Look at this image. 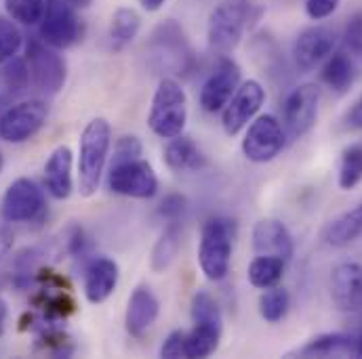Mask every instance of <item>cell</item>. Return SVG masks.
<instances>
[{"label":"cell","instance_id":"1","mask_svg":"<svg viewBox=\"0 0 362 359\" xmlns=\"http://www.w3.org/2000/svg\"><path fill=\"white\" fill-rule=\"evenodd\" d=\"M257 17L259 8H255L251 0H221L209 15V47L221 55L232 53L240 44L247 28H251Z\"/></svg>","mask_w":362,"mask_h":359},{"label":"cell","instance_id":"2","mask_svg":"<svg viewBox=\"0 0 362 359\" xmlns=\"http://www.w3.org/2000/svg\"><path fill=\"white\" fill-rule=\"evenodd\" d=\"M148 57L154 70L163 74L185 76L194 70V51L175 19H167L154 28L148 40Z\"/></svg>","mask_w":362,"mask_h":359},{"label":"cell","instance_id":"3","mask_svg":"<svg viewBox=\"0 0 362 359\" xmlns=\"http://www.w3.org/2000/svg\"><path fill=\"white\" fill-rule=\"evenodd\" d=\"M236 240V223L226 217H213L202 225L198 263L206 279L221 281L230 273Z\"/></svg>","mask_w":362,"mask_h":359},{"label":"cell","instance_id":"4","mask_svg":"<svg viewBox=\"0 0 362 359\" xmlns=\"http://www.w3.org/2000/svg\"><path fill=\"white\" fill-rule=\"evenodd\" d=\"M112 147V126L105 118H93L81 135L78 147V185L85 197L99 189L103 169Z\"/></svg>","mask_w":362,"mask_h":359},{"label":"cell","instance_id":"5","mask_svg":"<svg viewBox=\"0 0 362 359\" xmlns=\"http://www.w3.org/2000/svg\"><path fill=\"white\" fill-rule=\"evenodd\" d=\"M150 130L160 139H173L183 135L187 124V95L175 78L165 76L152 97L148 114Z\"/></svg>","mask_w":362,"mask_h":359},{"label":"cell","instance_id":"6","mask_svg":"<svg viewBox=\"0 0 362 359\" xmlns=\"http://www.w3.org/2000/svg\"><path fill=\"white\" fill-rule=\"evenodd\" d=\"M25 61L34 89L45 95H57L64 89L68 80V66L57 49L34 38L25 44Z\"/></svg>","mask_w":362,"mask_h":359},{"label":"cell","instance_id":"7","mask_svg":"<svg viewBox=\"0 0 362 359\" xmlns=\"http://www.w3.org/2000/svg\"><path fill=\"white\" fill-rule=\"evenodd\" d=\"M49 107L40 99L19 101L0 114V139L6 143L30 141L47 122Z\"/></svg>","mask_w":362,"mask_h":359},{"label":"cell","instance_id":"8","mask_svg":"<svg viewBox=\"0 0 362 359\" xmlns=\"http://www.w3.org/2000/svg\"><path fill=\"white\" fill-rule=\"evenodd\" d=\"M320 87L318 85H301L288 92L282 105V130L286 139L303 137L318 118Z\"/></svg>","mask_w":362,"mask_h":359},{"label":"cell","instance_id":"9","mask_svg":"<svg viewBox=\"0 0 362 359\" xmlns=\"http://www.w3.org/2000/svg\"><path fill=\"white\" fill-rule=\"evenodd\" d=\"M107 187L110 191L135 197V200H150L158 191V177L152 169V164L139 160L112 164L107 175Z\"/></svg>","mask_w":362,"mask_h":359},{"label":"cell","instance_id":"10","mask_svg":"<svg viewBox=\"0 0 362 359\" xmlns=\"http://www.w3.org/2000/svg\"><path fill=\"white\" fill-rule=\"evenodd\" d=\"M284 139L286 137H284L282 124L274 116L270 114L257 116L249 124L247 135L243 139V154L249 162L266 164L282 152Z\"/></svg>","mask_w":362,"mask_h":359},{"label":"cell","instance_id":"11","mask_svg":"<svg viewBox=\"0 0 362 359\" xmlns=\"http://www.w3.org/2000/svg\"><path fill=\"white\" fill-rule=\"evenodd\" d=\"M81 25L70 0H47L40 19V40L53 49H68L78 40Z\"/></svg>","mask_w":362,"mask_h":359},{"label":"cell","instance_id":"12","mask_svg":"<svg viewBox=\"0 0 362 359\" xmlns=\"http://www.w3.org/2000/svg\"><path fill=\"white\" fill-rule=\"evenodd\" d=\"M264 101H266V89L257 80L240 83L234 97L223 107L221 126H223L226 135L236 137L243 128H247L249 122H253L255 116L259 114Z\"/></svg>","mask_w":362,"mask_h":359},{"label":"cell","instance_id":"13","mask_svg":"<svg viewBox=\"0 0 362 359\" xmlns=\"http://www.w3.org/2000/svg\"><path fill=\"white\" fill-rule=\"evenodd\" d=\"M45 210V193L32 179L13 181L4 195L0 212L8 223H30L38 219Z\"/></svg>","mask_w":362,"mask_h":359},{"label":"cell","instance_id":"14","mask_svg":"<svg viewBox=\"0 0 362 359\" xmlns=\"http://www.w3.org/2000/svg\"><path fill=\"white\" fill-rule=\"evenodd\" d=\"M240 87V68L236 61L223 57L219 59L217 68L204 80L200 89V107L209 114L221 111L228 101L234 97L236 89Z\"/></svg>","mask_w":362,"mask_h":359},{"label":"cell","instance_id":"15","mask_svg":"<svg viewBox=\"0 0 362 359\" xmlns=\"http://www.w3.org/2000/svg\"><path fill=\"white\" fill-rule=\"evenodd\" d=\"M337 36L327 25H312L299 32L293 44V59L299 72H312L335 49Z\"/></svg>","mask_w":362,"mask_h":359},{"label":"cell","instance_id":"16","mask_svg":"<svg viewBox=\"0 0 362 359\" xmlns=\"http://www.w3.org/2000/svg\"><path fill=\"white\" fill-rule=\"evenodd\" d=\"M331 298L344 313L362 311V265L341 263L331 273Z\"/></svg>","mask_w":362,"mask_h":359},{"label":"cell","instance_id":"17","mask_svg":"<svg viewBox=\"0 0 362 359\" xmlns=\"http://www.w3.org/2000/svg\"><path fill=\"white\" fill-rule=\"evenodd\" d=\"M158 313H160V300L154 294V290L150 286H137L127 305V315H124L127 332L135 339H141L156 324Z\"/></svg>","mask_w":362,"mask_h":359},{"label":"cell","instance_id":"18","mask_svg":"<svg viewBox=\"0 0 362 359\" xmlns=\"http://www.w3.org/2000/svg\"><path fill=\"white\" fill-rule=\"evenodd\" d=\"M253 248L257 255L278 257L282 261H291L295 252L293 238L288 229L276 219H262L253 227Z\"/></svg>","mask_w":362,"mask_h":359},{"label":"cell","instance_id":"19","mask_svg":"<svg viewBox=\"0 0 362 359\" xmlns=\"http://www.w3.org/2000/svg\"><path fill=\"white\" fill-rule=\"evenodd\" d=\"M120 279V269L118 263L107 259V257H97L93 259L87 269H85V296L93 305L105 303Z\"/></svg>","mask_w":362,"mask_h":359},{"label":"cell","instance_id":"20","mask_svg":"<svg viewBox=\"0 0 362 359\" xmlns=\"http://www.w3.org/2000/svg\"><path fill=\"white\" fill-rule=\"evenodd\" d=\"M45 185L47 191L55 200H68L74 183H72V150L68 145H59L51 152L45 164Z\"/></svg>","mask_w":362,"mask_h":359},{"label":"cell","instance_id":"21","mask_svg":"<svg viewBox=\"0 0 362 359\" xmlns=\"http://www.w3.org/2000/svg\"><path fill=\"white\" fill-rule=\"evenodd\" d=\"M165 164L173 173H183V171H200L202 166H206V160L189 137L180 135L169 139L165 147Z\"/></svg>","mask_w":362,"mask_h":359},{"label":"cell","instance_id":"22","mask_svg":"<svg viewBox=\"0 0 362 359\" xmlns=\"http://www.w3.org/2000/svg\"><path fill=\"white\" fill-rule=\"evenodd\" d=\"M322 83L335 92H346L356 80V63L348 51H337L327 57L320 72Z\"/></svg>","mask_w":362,"mask_h":359},{"label":"cell","instance_id":"23","mask_svg":"<svg viewBox=\"0 0 362 359\" xmlns=\"http://www.w3.org/2000/svg\"><path fill=\"white\" fill-rule=\"evenodd\" d=\"M362 236V202L352 210L339 214L325 233V240L333 248H346Z\"/></svg>","mask_w":362,"mask_h":359},{"label":"cell","instance_id":"24","mask_svg":"<svg viewBox=\"0 0 362 359\" xmlns=\"http://www.w3.org/2000/svg\"><path fill=\"white\" fill-rule=\"evenodd\" d=\"M221 324H194L185 332V358H209L217 351L221 341Z\"/></svg>","mask_w":362,"mask_h":359},{"label":"cell","instance_id":"25","mask_svg":"<svg viewBox=\"0 0 362 359\" xmlns=\"http://www.w3.org/2000/svg\"><path fill=\"white\" fill-rule=\"evenodd\" d=\"M354 341L352 334L346 332H327L316 339H312L305 347L297 351L301 358H331V355H344L352 353Z\"/></svg>","mask_w":362,"mask_h":359},{"label":"cell","instance_id":"26","mask_svg":"<svg viewBox=\"0 0 362 359\" xmlns=\"http://www.w3.org/2000/svg\"><path fill=\"white\" fill-rule=\"evenodd\" d=\"M180 248V223H169L167 229L160 233V238L156 240V244H154V248H152V257H150V267H152V271H154V273H163V271L169 269V267L173 265V261H175Z\"/></svg>","mask_w":362,"mask_h":359},{"label":"cell","instance_id":"27","mask_svg":"<svg viewBox=\"0 0 362 359\" xmlns=\"http://www.w3.org/2000/svg\"><path fill=\"white\" fill-rule=\"evenodd\" d=\"M141 30V17L135 8L129 6H120L114 15H112V23H110V40L112 47L116 51H122L124 47H129L137 34Z\"/></svg>","mask_w":362,"mask_h":359},{"label":"cell","instance_id":"28","mask_svg":"<svg viewBox=\"0 0 362 359\" xmlns=\"http://www.w3.org/2000/svg\"><path fill=\"white\" fill-rule=\"evenodd\" d=\"M286 261L278 259V257H268V255H257V259L249 265L247 277L251 281V286L259 288V290H268L272 286H278V281L284 275Z\"/></svg>","mask_w":362,"mask_h":359},{"label":"cell","instance_id":"29","mask_svg":"<svg viewBox=\"0 0 362 359\" xmlns=\"http://www.w3.org/2000/svg\"><path fill=\"white\" fill-rule=\"evenodd\" d=\"M288 307H291V294L286 288L280 286L268 288L259 298V313L268 324H278L280 320H284Z\"/></svg>","mask_w":362,"mask_h":359},{"label":"cell","instance_id":"30","mask_svg":"<svg viewBox=\"0 0 362 359\" xmlns=\"http://www.w3.org/2000/svg\"><path fill=\"white\" fill-rule=\"evenodd\" d=\"M358 183H362V145L354 143L344 150L339 164V187L344 191H350Z\"/></svg>","mask_w":362,"mask_h":359},{"label":"cell","instance_id":"31","mask_svg":"<svg viewBox=\"0 0 362 359\" xmlns=\"http://www.w3.org/2000/svg\"><path fill=\"white\" fill-rule=\"evenodd\" d=\"M47 0H4L6 15L21 25H36L45 15Z\"/></svg>","mask_w":362,"mask_h":359},{"label":"cell","instance_id":"32","mask_svg":"<svg viewBox=\"0 0 362 359\" xmlns=\"http://www.w3.org/2000/svg\"><path fill=\"white\" fill-rule=\"evenodd\" d=\"M192 322L194 324H221L223 326V315H221L217 300L204 290H198L192 296Z\"/></svg>","mask_w":362,"mask_h":359},{"label":"cell","instance_id":"33","mask_svg":"<svg viewBox=\"0 0 362 359\" xmlns=\"http://www.w3.org/2000/svg\"><path fill=\"white\" fill-rule=\"evenodd\" d=\"M32 78H30V68L28 61L21 57H13L6 61L4 66V89L8 92V97H17L30 87Z\"/></svg>","mask_w":362,"mask_h":359},{"label":"cell","instance_id":"34","mask_svg":"<svg viewBox=\"0 0 362 359\" xmlns=\"http://www.w3.org/2000/svg\"><path fill=\"white\" fill-rule=\"evenodd\" d=\"M23 44V36L11 17H0V63L13 59Z\"/></svg>","mask_w":362,"mask_h":359},{"label":"cell","instance_id":"35","mask_svg":"<svg viewBox=\"0 0 362 359\" xmlns=\"http://www.w3.org/2000/svg\"><path fill=\"white\" fill-rule=\"evenodd\" d=\"M144 154V143L139 137L135 135H122L116 139L114 143V156H112V164H120V162H131V160H139Z\"/></svg>","mask_w":362,"mask_h":359},{"label":"cell","instance_id":"36","mask_svg":"<svg viewBox=\"0 0 362 359\" xmlns=\"http://www.w3.org/2000/svg\"><path fill=\"white\" fill-rule=\"evenodd\" d=\"M344 47L352 57H362V13H356L344 30Z\"/></svg>","mask_w":362,"mask_h":359},{"label":"cell","instance_id":"37","mask_svg":"<svg viewBox=\"0 0 362 359\" xmlns=\"http://www.w3.org/2000/svg\"><path fill=\"white\" fill-rule=\"evenodd\" d=\"M185 208H187V200L181 193H169L160 202L158 214L165 221H169V223H180V219L183 217V212H185Z\"/></svg>","mask_w":362,"mask_h":359},{"label":"cell","instance_id":"38","mask_svg":"<svg viewBox=\"0 0 362 359\" xmlns=\"http://www.w3.org/2000/svg\"><path fill=\"white\" fill-rule=\"evenodd\" d=\"M90 250V240L89 236L85 233L83 227L78 225H72L68 231H66V252L72 255V257H85Z\"/></svg>","mask_w":362,"mask_h":359},{"label":"cell","instance_id":"39","mask_svg":"<svg viewBox=\"0 0 362 359\" xmlns=\"http://www.w3.org/2000/svg\"><path fill=\"white\" fill-rule=\"evenodd\" d=\"M160 358H185V332L183 330H173L163 347H160Z\"/></svg>","mask_w":362,"mask_h":359},{"label":"cell","instance_id":"40","mask_svg":"<svg viewBox=\"0 0 362 359\" xmlns=\"http://www.w3.org/2000/svg\"><path fill=\"white\" fill-rule=\"evenodd\" d=\"M339 4H341V0H305V13L310 19L320 21V19L331 17Z\"/></svg>","mask_w":362,"mask_h":359},{"label":"cell","instance_id":"41","mask_svg":"<svg viewBox=\"0 0 362 359\" xmlns=\"http://www.w3.org/2000/svg\"><path fill=\"white\" fill-rule=\"evenodd\" d=\"M11 248H13V229H11V223L0 212V259L6 257Z\"/></svg>","mask_w":362,"mask_h":359},{"label":"cell","instance_id":"42","mask_svg":"<svg viewBox=\"0 0 362 359\" xmlns=\"http://www.w3.org/2000/svg\"><path fill=\"white\" fill-rule=\"evenodd\" d=\"M346 124L348 128H354V130H362V97L354 103V107L348 111L346 116Z\"/></svg>","mask_w":362,"mask_h":359},{"label":"cell","instance_id":"43","mask_svg":"<svg viewBox=\"0 0 362 359\" xmlns=\"http://www.w3.org/2000/svg\"><path fill=\"white\" fill-rule=\"evenodd\" d=\"M165 2H167V0H139L141 8H144V11H148V13H156V11H160V8L165 6Z\"/></svg>","mask_w":362,"mask_h":359},{"label":"cell","instance_id":"44","mask_svg":"<svg viewBox=\"0 0 362 359\" xmlns=\"http://www.w3.org/2000/svg\"><path fill=\"white\" fill-rule=\"evenodd\" d=\"M352 341H354V347H352V355L356 358H362V322L358 326V330L352 334Z\"/></svg>","mask_w":362,"mask_h":359},{"label":"cell","instance_id":"45","mask_svg":"<svg viewBox=\"0 0 362 359\" xmlns=\"http://www.w3.org/2000/svg\"><path fill=\"white\" fill-rule=\"evenodd\" d=\"M6 317H8V307H6V303L0 298V334H2V330H4Z\"/></svg>","mask_w":362,"mask_h":359},{"label":"cell","instance_id":"46","mask_svg":"<svg viewBox=\"0 0 362 359\" xmlns=\"http://www.w3.org/2000/svg\"><path fill=\"white\" fill-rule=\"evenodd\" d=\"M90 2H93V0H70V4H72L74 8H87Z\"/></svg>","mask_w":362,"mask_h":359},{"label":"cell","instance_id":"47","mask_svg":"<svg viewBox=\"0 0 362 359\" xmlns=\"http://www.w3.org/2000/svg\"><path fill=\"white\" fill-rule=\"evenodd\" d=\"M2 166H4V158H2V154H0V173H2Z\"/></svg>","mask_w":362,"mask_h":359}]
</instances>
